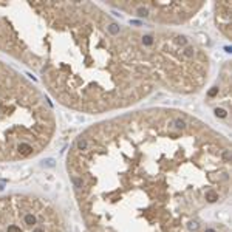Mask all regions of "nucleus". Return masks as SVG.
I'll return each instance as SVG.
<instances>
[{
  "mask_svg": "<svg viewBox=\"0 0 232 232\" xmlns=\"http://www.w3.org/2000/svg\"><path fill=\"white\" fill-rule=\"evenodd\" d=\"M53 132L54 118L44 98L0 67V158L31 156Z\"/></svg>",
  "mask_w": 232,
  "mask_h": 232,
  "instance_id": "nucleus-1",
  "label": "nucleus"
},
{
  "mask_svg": "<svg viewBox=\"0 0 232 232\" xmlns=\"http://www.w3.org/2000/svg\"><path fill=\"white\" fill-rule=\"evenodd\" d=\"M107 5L116 11L125 12L130 17L138 19V20H144L146 23L161 26L187 23L204 8V2H178V0L175 2H156V0L118 2V0H111V2H107Z\"/></svg>",
  "mask_w": 232,
  "mask_h": 232,
  "instance_id": "nucleus-2",
  "label": "nucleus"
},
{
  "mask_svg": "<svg viewBox=\"0 0 232 232\" xmlns=\"http://www.w3.org/2000/svg\"><path fill=\"white\" fill-rule=\"evenodd\" d=\"M206 102L218 119L229 122L230 119V65L226 62L214 85L207 90Z\"/></svg>",
  "mask_w": 232,
  "mask_h": 232,
  "instance_id": "nucleus-3",
  "label": "nucleus"
},
{
  "mask_svg": "<svg viewBox=\"0 0 232 232\" xmlns=\"http://www.w3.org/2000/svg\"><path fill=\"white\" fill-rule=\"evenodd\" d=\"M230 2H215L214 3V19L215 25L224 39L230 40Z\"/></svg>",
  "mask_w": 232,
  "mask_h": 232,
  "instance_id": "nucleus-4",
  "label": "nucleus"
},
{
  "mask_svg": "<svg viewBox=\"0 0 232 232\" xmlns=\"http://www.w3.org/2000/svg\"><path fill=\"white\" fill-rule=\"evenodd\" d=\"M23 224L26 227H36L37 226V215L33 214V212H26V214L23 215Z\"/></svg>",
  "mask_w": 232,
  "mask_h": 232,
  "instance_id": "nucleus-5",
  "label": "nucleus"
},
{
  "mask_svg": "<svg viewBox=\"0 0 232 232\" xmlns=\"http://www.w3.org/2000/svg\"><path fill=\"white\" fill-rule=\"evenodd\" d=\"M6 232H23V230L20 229V226H17V224H9L6 227Z\"/></svg>",
  "mask_w": 232,
  "mask_h": 232,
  "instance_id": "nucleus-6",
  "label": "nucleus"
},
{
  "mask_svg": "<svg viewBox=\"0 0 232 232\" xmlns=\"http://www.w3.org/2000/svg\"><path fill=\"white\" fill-rule=\"evenodd\" d=\"M31 232H45V227H42V226H36V227H33L31 229Z\"/></svg>",
  "mask_w": 232,
  "mask_h": 232,
  "instance_id": "nucleus-7",
  "label": "nucleus"
}]
</instances>
